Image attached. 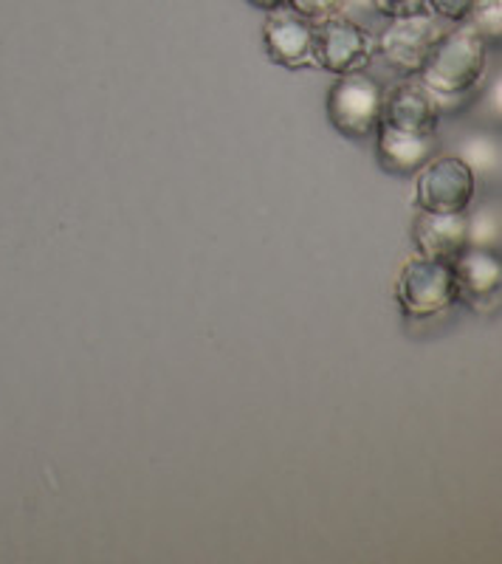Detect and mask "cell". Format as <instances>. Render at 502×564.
Instances as JSON below:
<instances>
[{
    "label": "cell",
    "instance_id": "cell-11",
    "mask_svg": "<svg viewBox=\"0 0 502 564\" xmlns=\"http://www.w3.org/2000/svg\"><path fill=\"white\" fill-rule=\"evenodd\" d=\"M440 110L444 108H440L438 99L432 97V90L421 79H410L386 97L381 122L401 130H415V133H435Z\"/></svg>",
    "mask_w": 502,
    "mask_h": 564
},
{
    "label": "cell",
    "instance_id": "cell-2",
    "mask_svg": "<svg viewBox=\"0 0 502 564\" xmlns=\"http://www.w3.org/2000/svg\"><path fill=\"white\" fill-rule=\"evenodd\" d=\"M386 94L364 70L341 74L328 90V119L345 139H368L375 135L384 119Z\"/></svg>",
    "mask_w": 502,
    "mask_h": 564
},
{
    "label": "cell",
    "instance_id": "cell-15",
    "mask_svg": "<svg viewBox=\"0 0 502 564\" xmlns=\"http://www.w3.org/2000/svg\"><path fill=\"white\" fill-rule=\"evenodd\" d=\"M368 3L379 14H386V18H399V14L421 9V3H426V0H368Z\"/></svg>",
    "mask_w": 502,
    "mask_h": 564
},
{
    "label": "cell",
    "instance_id": "cell-13",
    "mask_svg": "<svg viewBox=\"0 0 502 564\" xmlns=\"http://www.w3.org/2000/svg\"><path fill=\"white\" fill-rule=\"evenodd\" d=\"M341 3L345 0H288V7L296 14H303L305 20H310V23H319V20H328L334 14H339Z\"/></svg>",
    "mask_w": 502,
    "mask_h": 564
},
{
    "label": "cell",
    "instance_id": "cell-7",
    "mask_svg": "<svg viewBox=\"0 0 502 564\" xmlns=\"http://www.w3.org/2000/svg\"><path fill=\"white\" fill-rule=\"evenodd\" d=\"M451 274H455L458 300H463L471 308H485L500 302L502 263L494 249L469 243L451 260Z\"/></svg>",
    "mask_w": 502,
    "mask_h": 564
},
{
    "label": "cell",
    "instance_id": "cell-5",
    "mask_svg": "<svg viewBox=\"0 0 502 564\" xmlns=\"http://www.w3.org/2000/svg\"><path fill=\"white\" fill-rule=\"evenodd\" d=\"M373 52L375 43L370 32L353 20L334 14V18L314 23V63L336 77L364 70Z\"/></svg>",
    "mask_w": 502,
    "mask_h": 564
},
{
    "label": "cell",
    "instance_id": "cell-10",
    "mask_svg": "<svg viewBox=\"0 0 502 564\" xmlns=\"http://www.w3.org/2000/svg\"><path fill=\"white\" fill-rule=\"evenodd\" d=\"M375 135H379L375 150H379V161L386 173L413 175L438 153V135L435 133H415V130H401L381 122Z\"/></svg>",
    "mask_w": 502,
    "mask_h": 564
},
{
    "label": "cell",
    "instance_id": "cell-12",
    "mask_svg": "<svg viewBox=\"0 0 502 564\" xmlns=\"http://www.w3.org/2000/svg\"><path fill=\"white\" fill-rule=\"evenodd\" d=\"M500 12L502 0H480L474 12L469 14V20H466V26L474 29L485 43H489V40H496V43H500Z\"/></svg>",
    "mask_w": 502,
    "mask_h": 564
},
{
    "label": "cell",
    "instance_id": "cell-1",
    "mask_svg": "<svg viewBox=\"0 0 502 564\" xmlns=\"http://www.w3.org/2000/svg\"><path fill=\"white\" fill-rule=\"evenodd\" d=\"M489 43L471 26H460L449 34H440L435 52L418 70L421 83L432 90L440 108L455 99L469 97L485 77Z\"/></svg>",
    "mask_w": 502,
    "mask_h": 564
},
{
    "label": "cell",
    "instance_id": "cell-4",
    "mask_svg": "<svg viewBox=\"0 0 502 564\" xmlns=\"http://www.w3.org/2000/svg\"><path fill=\"white\" fill-rule=\"evenodd\" d=\"M474 198V170L460 155L426 161L415 181V204L424 212H466Z\"/></svg>",
    "mask_w": 502,
    "mask_h": 564
},
{
    "label": "cell",
    "instance_id": "cell-8",
    "mask_svg": "<svg viewBox=\"0 0 502 564\" xmlns=\"http://www.w3.org/2000/svg\"><path fill=\"white\" fill-rule=\"evenodd\" d=\"M265 54L283 68L314 65V23L294 9H274L263 26Z\"/></svg>",
    "mask_w": 502,
    "mask_h": 564
},
{
    "label": "cell",
    "instance_id": "cell-14",
    "mask_svg": "<svg viewBox=\"0 0 502 564\" xmlns=\"http://www.w3.org/2000/svg\"><path fill=\"white\" fill-rule=\"evenodd\" d=\"M426 3H429L432 12L440 14V18L455 20V23H466L480 0H426Z\"/></svg>",
    "mask_w": 502,
    "mask_h": 564
},
{
    "label": "cell",
    "instance_id": "cell-3",
    "mask_svg": "<svg viewBox=\"0 0 502 564\" xmlns=\"http://www.w3.org/2000/svg\"><path fill=\"white\" fill-rule=\"evenodd\" d=\"M395 300L410 319H432L449 311L458 302L451 263L424 254L406 260L395 282Z\"/></svg>",
    "mask_w": 502,
    "mask_h": 564
},
{
    "label": "cell",
    "instance_id": "cell-9",
    "mask_svg": "<svg viewBox=\"0 0 502 564\" xmlns=\"http://www.w3.org/2000/svg\"><path fill=\"white\" fill-rule=\"evenodd\" d=\"M413 240L418 254L451 263L471 243V220L466 212H424L415 218Z\"/></svg>",
    "mask_w": 502,
    "mask_h": 564
},
{
    "label": "cell",
    "instance_id": "cell-16",
    "mask_svg": "<svg viewBox=\"0 0 502 564\" xmlns=\"http://www.w3.org/2000/svg\"><path fill=\"white\" fill-rule=\"evenodd\" d=\"M249 3H251V7L265 9V12H274V9L288 7V0H249Z\"/></svg>",
    "mask_w": 502,
    "mask_h": 564
},
{
    "label": "cell",
    "instance_id": "cell-6",
    "mask_svg": "<svg viewBox=\"0 0 502 564\" xmlns=\"http://www.w3.org/2000/svg\"><path fill=\"white\" fill-rule=\"evenodd\" d=\"M440 34L444 29L438 26V20L426 14L424 9H415V12L399 14L384 29V34L379 37V52L395 70L418 74L429 54L435 52Z\"/></svg>",
    "mask_w": 502,
    "mask_h": 564
}]
</instances>
